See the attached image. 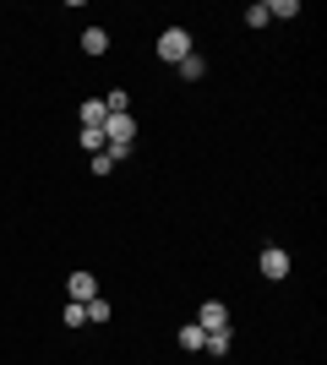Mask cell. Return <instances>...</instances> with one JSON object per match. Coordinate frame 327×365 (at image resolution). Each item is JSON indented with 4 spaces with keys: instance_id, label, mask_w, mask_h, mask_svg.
<instances>
[{
    "instance_id": "7c38bea8",
    "label": "cell",
    "mask_w": 327,
    "mask_h": 365,
    "mask_svg": "<svg viewBox=\"0 0 327 365\" xmlns=\"http://www.w3.org/2000/svg\"><path fill=\"white\" fill-rule=\"evenodd\" d=\"M246 22H251V28H267V22H273V16H267V0H256V6H246Z\"/></svg>"
},
{
    "instance_id": "30bf717a",
    "label": "cell",
    "mask_w": 327,
    "mask_h": 365,
    "mask_svg": "<svg viewBox=\"0 0 327 365\" xmlns=\"http://www.w3.org/2000/svg\"><path fill=\"white\" fill-rule=\"evenodd\" d=\"M61 322L66 327H88V311H82L77 300H66V311H61Z\"/></svg>"
},
{
    "instance_id": "5bb4252c",
    "label": "cell",
    "mask_w": 327,
    "mask_h": 365,
    "mask_svg": "<svg viewBox=\"0 0 327 365\" xmlns=\"http://www.w3.org/2000/svg\"><path fill=\"white\" fill-rule=\"evenodd\" d=\"M82 148H88V153H104V131H82Z\"/></svg>"
},
{
    "instance_id": "ba28073f",
    "label": "cell",
    "mask_w": 327,
    "mask_h": 365,
    "mask_svg": "<svg viewBox=\"0 0 327 365\" xmlns=\"http://www.w3.org/2000/svg\"><path fill=\"white\" fill-rule=\"evenodd\" d=\"M82 55H109V33L104 28H88V33H82Z\"/></svg>"
},
{
    "instance_id": "3957f363",
    "label": "cell",
    "mask_w": 327,
    "mask_h": 365,
    "mask_svg": "<svg viewBox=\"0 0 327 365\" xmlns=\"http://www.w3.org/2000/svg\"><path fill=\"white\" fill-rule=\"evenodd\" d=\"M256 267H262V278H273V284H284L295 262H289V251H284V245H267L262 257H256Z\"/></svg>"
},
{
    "instance_id": "8fae6325",
    "label": "cell",
    "mask_w": 327,
    "mask_h": 365,
    "mask_svg": "<svg viewBox=\"0 0 327 365\" xmlns=\"http://www.w3.org/2000/svg\"><path fill=\"white\" fill-rule=\"evenodd\" d=\"M82 311H88V322H109V300H104V294H93Z\"/></svg>"
},
{
    "instance_id": "7a4b0ae2",
    "label": "cell",
    "mask_w": 327,
    "mask_h": 365,
    "mask_svg": "<svg viewBox=\"0 0 327 365\" xmlns=\"http://www.w3.org/2000/svg\"><path fill=\"white\" fill-rule=\"evenodd\" d=\"M186 55H191V33L186 28H164V33H158V61L180 66Z\"/></svg>"
},
{
    "instance_id": "4fadbf2b",
    "label": "cell",
    "mask_w": 327,
    "mask_h": 365,
    "mask_svg": "<svg viewBox=\"0 0 327 365\" xmlns=\"http://www.w3.org/2000/svg\"><path fill=\"white\" fill-rule=\"evenodd\" d=\"M202 349H207V354H229V333H207Z\"/></svg>"
},
{
    "instance_id": "9c48e42d",
    "label": "cell",
    "mask_w": 327,
    "mask_h": 365,
    "mask_svg": "<svg viewBox=\"0 0 327 365\" xmlns=\"http://www.w3.org/2000/svg\"><path fill=\"white\" fill-rule=\"evenodd\" d=\"M202 344H207V333L197 327V322H186V327H180V349H186V354H197Z\"/></svg>"
},
{
    "instance_id": "9a60e30c",
    "label": "cell",
    "mask_w": 327,
    "mask_h": 365,
    "mask_svg": "<svg viewBox=\"0 0 327 365\" xmlns=\"http://www.w3.org/2000/svg\"><path fill=\"white\" fill-rule=\"evenodd\" d=\"M109 169H115V158H109V153H93V175H98V180H104Z\"/></svg>"
},
{
    "instance_id": "52a82bcc",
    "label": "cell",
    "mask_w": 327,
    "mask_h": 365,
    "mask_svg": "<svg viewBox=\"0 0 327 365\" xmlns=\"http://www.w3.org/2000/svg\"><path fill=\"white\" fill-rule=\"evenodd\" d=\"M175 71H180V82H202V76H207V61H202V55H197V49H191L186 61L175 66Z\"/></svg>"
},
{
    "instance_id": "5b68a950",
    "label": "cell",
    "mask_w": 327,
    "mask_h": 365,
    "mask_svg": "<svg viewBox=\"0 0 327 365\" xmlns=\"http://www.w3.org/2000/svg\"><path fill=\"white\" fill-rule=\"evenodd\" d=\"M66 294H71L77 305H88V300L98 294V278H93V273H71V278H66Z\"/></svg>"
},
{
    "instance_id": "6da1fadb",
    "label": "cell",
    "mask_w": 327,
    "mask_h": 365,
    "mask_svg": "<svg viewBox=\"0 0 327 365\" xmlns=\"http://www.w3.org/2000/svg\"><path fill=\"white\" fill-rule=\"evenodd\" d=\"M131 148H137V120H131V115H109L104 120V153L120 164Z\"/></svg>"
},
{
    "instance_id": "8992f818",
    "label": "cell",
    "mask_w": 327,
    "mask_h": 365,
    "mask_svg": "<svg viewBox=\"0 0 327 365\" xmlns=\"http://www.w3.org/2000/svg\"><path fill=\"white\" fill-rule=\"evenodd\" d=\"M77 115H82V131H104V120H109V109H104V98H88V104H82Z\"/></svg>"
},
{
    "instance_id": "277c9868",
    "label": "cell",
    "mask_w": 327,
    "mask_h": 365,
    "mask_svg": "<svg viewBox=\"0 0 327 365\" xmlns=\"http://www.w3.org/2000/svg\"><path fill=\"white\" fill-rule=\"evenodd\" d=\"M197 327H202V333H229V305H224V300H202Z\"/></svg>"
}]
</instances>
